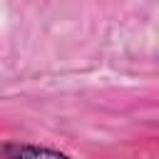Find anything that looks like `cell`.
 Instances as JSON below:
<instances>
[{
	"label": "cell",
	"instance_id": "1",
	"mask_svg": "<svg viewBox=\"0 0 159 159\" xmlns=\"http://www.w3.org/2000/svg\"><path fill=\"white\" fill-rule=\"evenodd\" d=\"M2 159H72L70 154L52 149V147H40V144H27V142H5L0 147Z\"/></svg>",
	"mask_w": 159,
	"mask_h": 159
}]
</instances>
